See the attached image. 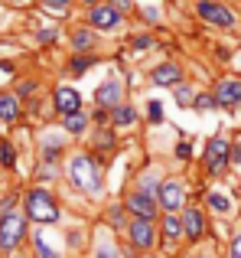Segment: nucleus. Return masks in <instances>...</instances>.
I'll use <instances>...</instances> for the list:
<instances>
[{
	"label": "nucleus",
	"instance_id": "nucleus-1",
	"mask_svg": "<svg viewBox=\"0 0 241 258\" xmlns=\"http://www.w3.org/2000/svg\"><path fill=\"white\" fill-rule=\"evenodd\" d=\"M69 180H72V186L88 189V193H98V189H101V180H98V167H95V160L85 157V154L72 157V164H69Z\"/></svg>",
	"mask_w": 241,
	"mask_h": 258
},
{
	"label": "nucleus",
	"instance_id": "nucleus-2",
	"mask_svg": "<svg viewBox=\"0 0 241 258\" xmlns=\"http://www.w3.org/2000/svg\"><path fill=\"white\" fill-rule=\"evenodd\" d=\"M26 216L36 222H56L59 219V206L56 200H52V193H46V189H30L26 193Z\"/></svg>",
	"mask_w": 241,
	"mask_h": 258
},
{
	"label": "nucleus",
	"instance_id": "nucleus-3",
	"mask_svg": "<svg viewBox=\"0 0 241 258\" xmlns=\"http://www.w3.org/2000/svg\"><path fill=\"white\" fill-rule=\"evenodd\" d=\"M26 235V219L20 213H4L0 219V252H13Z\"/></svg>",
	"mask_w": 241,
	"mask_h": 258
},
{
	"label": "nucleus",
	"instance_id": "nucleus-4",
	"mask_svg": "<svg viewBox=\"0 0 241 258\" xmlns=\"http://www.w3.org/2000/svg\"><path fill=\"white\" fill-rule=\"evenodd\" d=\"M231 160V147L225 138H212L209 147H205V167H209V173H222L225 167H228Z\"/></svg>",
	"mask_w": 241,
	"mask_h": 258
},
{
	"label": "nucleus",
	"instance_id": "nucleus-5",
	"mask_svg": "<svg viewBox=\"0 0 241 258\" xmlns=\"http://www.w3.org/2000/svg\"><path fill=\"white\" fill-rule=\"evenodd\" d=\"M157 200H160V206H163L166 213H176V209H183V203H186L183 183H179V180H163V183H160Z\"/></svg>",
	"mask_w": 241,
	"mask_h": 258
},
{
	"label": "nucleus",
	"instance_id": "nucleus-6",
	"mask_svg": "<svg viewBox=\"0 0 241 258\" xmlns=\"http://www.w3.org/2000/svg\"><path fill=\"white\" fill-rule=\"evenodd\" d=\"M196 10H199V17L209 20L212 26H235V13H231L228 7L215 4V0H199Z\"/></svg>",
	"mask_w": 241,
	"mask_h": 258
},
{
	"label": "nucleus",
	"instance_id": "nucleus-7",
	"mask_svg": "<svg viewBox=\"0 0 241 258\" xmlns=\"http://www.w3.org/2000/svg\"><path fill=\"white\" fill-rule=\"evenodd\" d=\"M157 206H160V200L150 196V193H131L127 196V209H131L137 219H153V216H157Z\"/></svg>",
	"mask_w": 241,
	"mask_h": 258
},
{
	"label": "nucleus",
	"instance_id": "nucleus-8",
	"mask_svg": "<svg viewBox=\"0 0 241 258\" xmlns=\"http://www.w3.org/2000/svg\"><path fill=\"white\" fill-rule=\"evenodd\" d=\"M120 23V10L111 4H98L91 7V26L95 30H114V26Z\"/></svg>",
	"mask_w": 241,
	"mask_h": 258
},
{
	"label": "nucleus",
	"instance_id": "nucleus-9",
	"mask_svg": "<svg viewBox=\"0 0 241 258\" xmlns=\"http://www.w3.org/2000/svg\"><path fill=\"white\" fill-rule=\"evenodd\" d=\"M127 232H131V242L137 248H150L153 239H157V232H153V219H134L131 226H127Z\"/></svg>",
	"mask_w": 241,
	"mask_h": 258
},
{
	"label": "nucleus",
	"instance_id": "nucleus-10",
	"mask_svg": "<svg viewBox=\"0 0 241 258\" xmlns=\"http://www.w3.org/2000/svg\"><path fill=\"white\" fill-rule=\"evenodd\" d=\"M56 108H59L62 114H75V111H82V95H78L75 88H69V85L56 88Z\"/></svg>",
	"mask_w": 241,
	"mask_h": 258
},
{
	"label": "nucleus",
	"instance_id": "nucleus-11",
	"mask_svg": "<svg viewBox=\"0 0 241 258\" xmlns=\"http://www.w3.org/2000/svg\"><path fill=\"white\" fill-rule=\"evenodd\" d=\"M120 95H124V92H120V82L111 79V82H104L95 92V101H98V108H117L120 105Z\"/></svg>",
	"mask_w": 241,
	"mask_h": 258
},
{
	"label": "nucleus",
	"instance_id": "nucleus-12",
	"mask_svg": "<svg viewBox=\"0 0 241 258\" xmlns=\"http://www.w3.org/2000/svg\"><path fill=\"white\" fill-rule=\"evenodd\" d=\"M215 98H218V105H238L241 101V82L238 79H222L215 88Z\"/></svg>",
	"mask_w": 241,
	"mask_h": 258
},
{
	"label": "nucleus",
	"instance_id": "nucleus-13",
	"mask_svg": "<svg viewBox=\"0 0 241 258\" xmlns=\"http://www.w3.org/2000/svg\"><path fill=\"white\" fill-rule=\"evenodd\" d=\"M183 232L189 235V239H202L205 232V219L199 209H183Z\"/></svg>",
	"mask_w": 241,
	"mask_h": 258
},
{
	"label": "nucleus",
	"instance_id": "nucleus-14",
	"mask_svg": "<svg viewBox=\"0 0 241 258\" xmlns=\"http://www.w3.org/2000/svg\"><path fill=\"white\" fill-rule=\"evenodd\" d=\"M153 85H179L183 82V72H179V66H173V62H163V66H157L153 69Z\"/></svg>",
	"mask_w": 241,
	"mask_h": 258
},
{
	"label": "nucleus",
	"instance_id": "nucleus-15",
	"mask_svg": "<svg viewBox=\"0 0 241 258\" xmlns=\"http://www.w3.org/2000/svg\"><path fill=\"white\" fill-rule=\"evenodd\" d=\"M20 114V101L13 95H0V121H17Z\"/></svg>",
	"mask_w": 241,
	"mask_h": 258
},
{
	"label": "nucleus",
	"instance_id": "nucleus-16",
	"mask_svg": "<svg viewBox=\"0 0 241 258\" xmlns=\"http://www.w3.org/2000/svg\"><path fill=\"white\" fill-rule=\"evenodd\" d=\"M91 46H95V33L91 30H75L72 33V49L75 52H88Z\"/></svg>",
	"mask_w": 241,
	"mask_h": 258
},
{
	"label": "nucleus",
	"instance_id": "nucleus-17",
	"mask_svg": "<svg viewBox=\"0 0 241 258\" xmlns=\"http://www.w3.org/2000/svg\"><path fill=\"white\" fill-rule=\"evenodd\" d=\"M134 121H137V111H134V108H127V105L114 108V124L117 127H127V124H134Z\"/></svg>",
	"mask_w": 241,
	"mask_h": 258
},
{
	"label": "nucleus",
	"instance_id": "nucleus-18",
	"mask_svg": "<svg viewBox=\"0 0 241 258\" xmlns=\"http://www.w3.org/2000/svg\"><path fill=\"white\" fill-rule=\"evenodd\" d=\"M163 232H166V239H179L183 235V219H176V213H170L163 219Z\"/></svg>",
	"mask_w": 241,
	"mask_h": 258
},
{
	"label": "nucleus",
	"instance_id": "nucleus-19",
	"mask_svg": "<svg viewBox=\"0 0 241 258\" xmlns=\"http://www.w3.org/2000/svg\"><path fill=\"white\" fill-rule=\"evenodd\" d=\"M85 124H88V121H85V114H82V111L65 114V131H69V134H82V131H85Z\"/></svg>",
	"mask_w": 241,
	"mask_h": 258
},
{
	"label": "nucleus",
	"instance_id": "nucleus-20",
	"mask_svg": "<svg viewBox=\"0 0 241 258\" xmlns=\"http://www.w3.org/2000/svg\"><path fill=\"white\" fill-rule=\"evenodd\" d=\"M209 206L215 209V213H228V209H231V200L225 193H212L209 196Z\"/></svg>",
	"mask_w": 241,
	"mask_h": 258
},
{
	"label": "nucleus",
	"instance_id": "nucleus-21",
	"mask_svg": "<svg viewBox=\"0 0 241 258\" xmlns=\"http://www.w3.org/2000/svg\"><path fill=\"white\" fill-rule=\"evenodd\" d=\"M33 242H36V252H39V258H59V255L52 252L49 245H46V239H43V235H39V232L33 235Z\"/></svg>",
	"mask_w": 241,
	"mask_h": 258
},
{
	"label": "nucleus",
	"instance_id": "nucleus-22",
	"mask_svg": "<svg viewBox=\"0 0 241 258\" xmlns=\"http://www.w3.org/2000/svg\"><path fill=\"white\" fill-rule=\"evenodd\" d=\"M140 193H150V196L160 193V183H157V176H153V173L144 176V183H140Z\"/></svg>",
	"mask_w": 241,
	"mask_h": 258
},
{
	"label": "nucleus",
	"instance_id": "nucleus-23",
	"mask_svg": "<svg viewBox=\"0 0 241 258\" xmlns=\"http://www.w3.org/2000/svg\"><path fill=\"white\" fill-rule=\"evenodd\" d=\"M88 66H95V56H82V59H72V72H75V76H82V72L88 69Z\"/></svg>",
	"mask_w": 241,
	"mask_h": 258
},
{
	"label": "nucleus",
	"instance_id": "nucleus-24",
	"mask_svg": "<svg viewBox=\"0 0 241 258\" xmlns=\"http://www.w3.org/2000/svg\"><path fill=\"white\" fill-rule=\"evenodd\" d=\"M215 105H218L215 95H196V108L199 111H209V108H215Z\"/></svg>",
	"mask_w": 241,
	"mask_h": 258
},
{
	"label": "nucleus",
	"instance_id": "nucleus-25",
	"mask_svg": "<svg viewBox=\"0 0 241 258\" xmlns=\"http://www.w3.org/2000/svg\"><path fill=\"white\" fill-rule=\"evenodd\" d=\"M173 88H176V101H179V105H189V101L196 98V95H192V88H189V85H173Z\"/></svg>",
	"mask_w": 241,
	"mask_h": 258
},
{
	"label": "nucleus",
	"instance_id": "nucleus-26",
	"mask_svg": "<svg viewBox=\"0 0 241 258\" xmlns=\"http://www.w3.org/2000/svg\"><path fill=\"white\" fill-rule=\"evenodd\" d=\"M0 157H4V164H7V167H13V160H17V157H13V147L7 144V141L0 144Z\"/></svg>",
	"mask_w": 241,
	"mask_h": 258
},
{
	"label": "nucleus",
	"instance_id": "nucleus-27",
	"mask_svg": "<svg viewBox=\"0 0 241 258\" xmlns=\"http://www.w3.org/2000/svg\"><path fill=\"white\" fill-rule=\"evenodd\" d=\"M163 118V108H160V101H150V121H160Z\"/></svg>",
	"mask_w": 241,
	"mask_h": 258
},
{
	"label": "nucleus",
	"instance_id": "nucleus-28",
	"mask_svg": "<svg viewBox=\"0 0 241 258\" xmlns=\"http://www.w3.org/2000/svg\"><path fill=\"white\" fill-rule=\"evenodd\" d=\"M46 7H49V10H65V7H69V0H43Z\"/></svg>",
	"mask_w": 241,
	"mask_h": 258
},
{
	"label": "nucleus",
	"instance_id": "nucleus-29",
	"mask_svg": "<svg viewBox=\"0 0 241 258\" xmlns=\"http://www.w3.org/2000/svg\"><path fill=\"white\" fill-rule=\"evenodd\" d=\"M147 46H153L150 36H137V39H134V49H147Z\"/></svg>",
	"mask_w": 241,
	"mask_h": 258
},
{
	"label": "nucleus",
	"instance_id": "nucleus-30",
	"mask_svg": "<svg viewBox=\"0 0 241 258\" xmlns=\"http://www.w3.org/2000/svg\"><path fill=\"white\" fill-rule=\"evenodd\" d=\"M228 258H241V235L235 242H231V248H228Z\"/></svg>",
	"mask_w": 241,
	"mask_h": 258
},
{
	"label": "nucleus",
	"instance_id": "nucleus-31",
	"mask_svg": "<svg viewBox=\"0 0 241 258\" xmlns=\"http://www.w3.org/2000/svg\"><path fill=\"white\" fill-rule=\"evenodd\" d=\"M111 7H117V10H131V0H108Z\"/></svg>",
	"mask_w": 241,
	"mask_h": 258
},
{
	"label": "nucleus",
	"instance_id": "nucleus-32",
	"mask_svg": "<svg viewBox=\"0 0 241 258\" xmlns=\"http://www.w3.org/2000/svg\"><path fill=\"white\" fill-rule=\"evenodd\" d=\"M39 39H43V43H52V39H56V33H52V30H43V33H39Z\"/></svg>",
	"mask_w": 241,
	"mask_h": 258
},
{
	"label": "nucleus",
	"instance_id": "nucleus-33",
	"mask_svg": "<svg viewBox=\"0 0 241 258\" xmlns=\"http://www.w3.org/2000/svg\"><path fill=\"white\" fill-rule=\"evenodd\" d=\"M176 154H179L183 160H189V144H179V147H176Z\"/></svg>",
	"mask_w": 241,
	"mask_h": 258
},
{
	"label": "nucleus",
	"instance_id": "nucleus-34",
	"mask_svg": "<svg viewBox=\"0 0 241 258\" xmlns=\"http://www.w3.org/2000/svg\"><path fill=\"white\" fill-rule=\"evenodd\" d=\"M231 160H235V164H241V144L231 147Z\"/></svg>",
	"mask_w": 241,
	"mask_h": 258
},
{
	"label": "nucleus",
	"instance_id": "nucleus-35",
	"mask_svg": "<svg viewBox=\"0 0 241 258\" xmlns=\"http://www.w3.org/2000/svg\"><path fill=\"white\" fill-rule=\"evenodd\" d=\"M95 258H111V255H108V252H101V255H95Z\"/></svg>",
	"mask_w": 241,
	"mask_h": 258
},
{
	"label": "nucleus",
	"instance_id": "nucleus-36",
	"mask_svg": "<svg viewBox=\"0 0 241 258\" xmlns=\"http://www.w3.org/2000/svg\"><path fill=\"white\" fill-rule=\"evenodd\" d=\"M199 258H212V255H199Z\"/></svg>",
	"mask_w": 241,
	"mask_h": 258
},
{
	"label": "nucleus",
	"instance_id": "nucleus-37",
	"mask_svg": "<svg viewBox=\"0 0 241 258\" xmlns=\"http://www.w3.org/2000/svg\"><path fill=\"white\" fill-rule=\"evenodd\" d=\"M13 258H26V255H13Z\"/></svg>",
	"mask_w": 241,
	"mask_h": 258
},
{
	"label": "nucleus",
	"instance_id": "nucleus-38",
	"mask_svg": "<svg viewBox=\"0 0 241 258\" xmlns=\"http://www.w3.org/2000/svg\"><path fill=\"white\" fill-rule=\"evenodd\" d=\"M85 4H95V0H85Z\"/></svg>",
	"mask_w": 241,
	"mask_h": 258
}]
</instances>
